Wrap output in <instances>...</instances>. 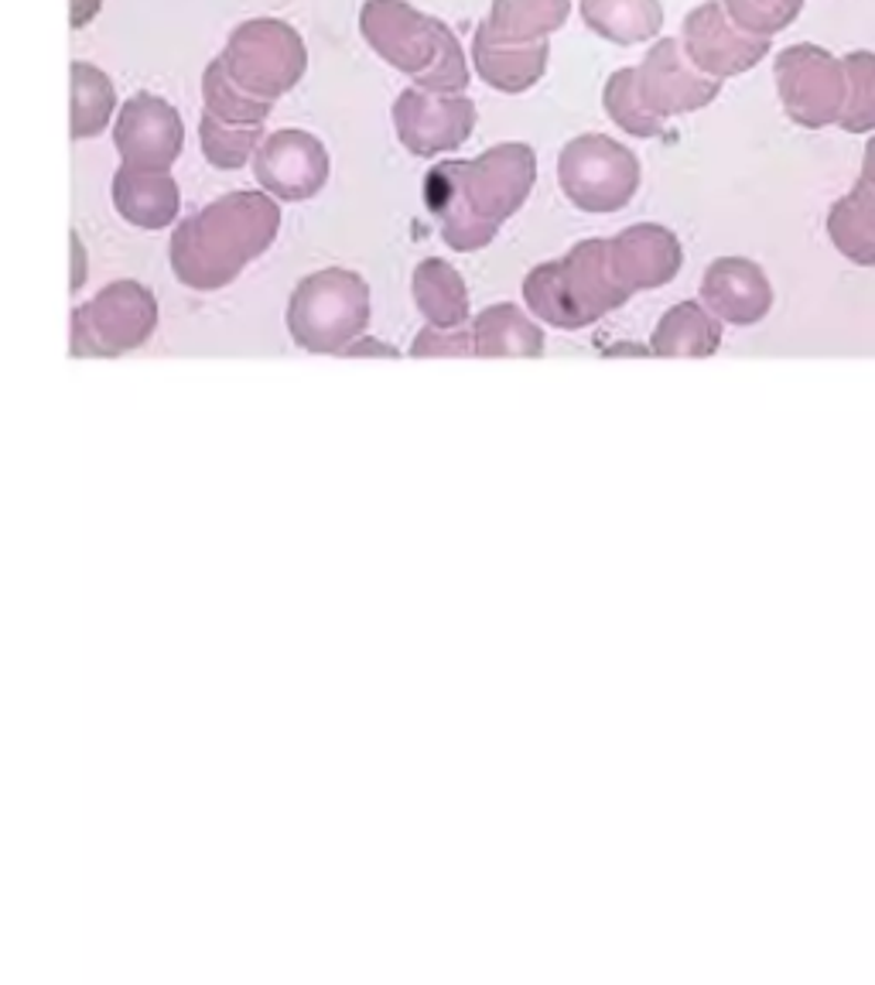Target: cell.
I'll return each mask as SVG.
<instances>
[{"mask_svg":"<svg viewBox=\"0 0 875 985\" xmlns=\"http://www.w3.org/2000/svg\"><path fill=\"white\" fill-rule=\"evenodd\" d=\"M226 76L257 100H278L291 93L309 69V48L281 18H250L229 31L219 52Z\"/></svg>","mask_w":875,"mask_h":985,"instance_id":"obj_5","label":"cell"},{"mask_svg":"<svg viewBox=\"0 0 875 985\" xmlns=\"http://www.w3.org/2000/svg\"><path fill=\"white\" fill-rule=\"evenodd\" d=\"M99 8H104V0H69V24L86 28L99 14Z\"/></svg>","mask_w":875,"mask_h":985,"instance_id":"obj_33","label":"cell"},{"mask_svg":"<svg viewBox=\"0 0 875 985\" xmlns=\"http://www.w3.org/2000/svg\"><path fill=\"white\" fill-rule=\"evenodd\" d=\"M473 353L486 359L499 356H541L544 353V328H537L533 318L523 315L514 302H499L479 312L473 322Z\"/></svg>","mask_w":875,"mask_h":985,"instance_id":"obj_22","label":"cell"},{"mask_svg":"<svg viewBox=\"0 0 875 985\" xmlns=\"http://www.w3.org/2000/svg\"><path fill=\"white\" fill-rule=\"evenodd\" d=\"M684 250L681 240L660 223H636L609 240L613 278L629 291H653L681 274Z\"/></svg>","mask_w":875,"mask_h":985,"instance_id":"obj_15","label":"cell"},{"mask_svg":"<svg viewBox=\"0 0 875 985\" xmlns=\"http://www.w3.org/2000/svg\"><path fill=\"white\" fill-rule=\"evenodd\" d=\"M346 356H369V353H380V356H397V349H390V346H384V343H374V339H353L346 349H343Z\"/></svg>","mask_w":875,"mask_h":985,"instance_id":"obj_34","label":"cell"},{"mask_svg":"<svg viewBox=\"0 0 875 985\" xmlns=\"http://www.w3.org/2000/svg\"><path fill=\"white\" fill-rule=\"evenodd\" d=\"M828 237L852 264L875 268V188L868 182L858 178L828 209Z\"/></svg>","mask_w":875,"mask_h":985,"instance_id":"obj_20","label":"cell"},{"mask_svg":"<svg viewBox=\"0 0 875 985\" xmlns=\"http://www.w3.org/2000/svg\"><path fill=\"white\" fill-rule=\"evenodd\" d=\"M114 206L117 213L141 229H164L168 223H175L182 195H179V182L172 178V172H144V169H130V164H120L114 172Z\"/></svg>","mask_w":875,"mask_h":985,"instance_id":"obj_19","label":"cell"},{"mask_svg":"<svg viewBox=\"0 0 875 985\" xmlns=\"http://www.w3.org/2000/svg\"><path fill=\"white\" fill-rule=\"evenodd\" d=\"M69 79H73V107H69L73 141L99 138L110 127V117L117 113V89H114L110 76L99 69V65L76 58L69 65Z\"/></svg>","mask_w":875,"mask_h":985,"instance_id":"obj_26","label":"cell"},{"mask_svg":"<svg viewBox=\"0 0 875 985\" xmlns=\"http://www.w3.org/2000/svg\"><path fill=\"white\" fill-rule=\"evenodd\" d=\"M681 45L698 69L712 79L743 76L773 52L769 39L749 35L725 14L722 0H709V4L688 11L681 24Z\"/></svg>","mask_w":875,"mask_h":985,"instance_id":"obj_12","label":"cell"},{"mask_svg":"<svg viewBox=\"0 0 875 985\" xmlns=\"http://www.w3.org/2000/svg\"><path fill=\"white\" fill-rule=\"evenodd\" d=\"M862 182H868L875 188V138H868L865 144V161H862Z\"/></svg>","mask_w":875,"mask_h":985,"instance_id":"obj_35","label":"cell"},{"mask_svg":"<svg viewBox=\"0 0 875 985\" xmlns=\"http://www.w3.org/2000/svg\"><path fill=\"white\" fill-rule=\"evenodd\" d=\"M369 325V284L346 268L301 278L288 302L291 339L309 353H343Z\"/></svg>","mask_w":875,"mask_h":985,"instance_id":"obj_4","label":"cell"},{"mask_svg":"<svg viewBox=\"0 0 875 985\" xmlns=\"http://www.w3.org/2000/svg\"><path fill=\"white\" fill-rule=\"evenodd\" d=\"M253 175L267 195L284 203H305L318 195L328 182V151L309 130L284 127L274 134H263L253 158Z\"/></svg>","mask_w":875,"mask_h":985,"instance_id":"obj_11","label":"cell"},{"mask_svg":"<svg viewBox=\"0 0 875 985\" xmlns=\"http://www.w3.org/2000/svg\"><path fill=\"white\" fill-rule=\"evenodd\" d=\"M551 42H499L493 39L486 24L476 28L473 35V65L486 86L496 93H527L548 69Z\"/></svg>","mask_w":875,"mask_h":985,"instance_id":"obj_18","label":"cell"},{"mask_svg":"<svg viewBox=\"0 0 875 985\" xmlns=\"http://www.w3.org/2000/svg\"><path fill=\"white\" fill-rule=\"evenodd\" d=\"M185 123L182 113L154 93H133L117 110L114 148L123 164L144 172H168L182 154Z\"/></svg>","mask_w":875,"mask_h":985,"instance_id":"obj_14","label":"cell"},{"mask_svg":"<svg viewBox=\"0 0 875 985\" xmlns=\"http://www.w3.org/2000/svg\"><path fill=\"white\" fill-rule=\"evenodd\" d=\"M359 31L397 73H408L414 86L431 93H465L468 65L455 31L408 0H366L359 8Z\"/></svg>","mask_w":875,"mask_h":985,"instance_id":"obj_2","label":"cell"},{"mask_svg":"<svg viewBox=\"0 0 875 985\" xmlns=\"http://www.w3.org/2000/svg\"><path fill=\"white\" fill-rule=\"evenodd\" d=\"M411 291H414L418 312L438 328H455L468 318V288L462 274L442 257L421 260L414 268Z\"/></svg>","mask_w":875,"mask_h":985,"instance_id":"obj_23","label":"cell"},{"mask_svg":"<svg viewBox=\"0 0 875 985\" xmlns=\"http://www.w3.org/2000/svg\"><path fill=\"white\" fill-rule=\"evenodd\" d=\"M458 178L468 206L493 226H503L533 192L537 154L523 141L493 144L473 161H458Z\"/></svg>","mask_w":875,"mask_h":985,"instance_id":"obj_9","label":"cell"},{"mask_svg":"<svg viewBox=\"0 0 875 985\" xmlns=\"http://www.w3.org/2000/svg\"><path fill=\"white\" fill-rule=\"evenodd\" d=\"M841 65H845V107L838 127L849 134H868L875 130V52H849Z\"/></svg>","mask_w":875,"mask_h":985,"instance_id":"obj_29","label":"cell"},{"mask_svg":"<svg viewBox=\"0 0 875 985\" xmlns=\"http://www.w3.org/2000/svg\"><path fill=\"white\" fill-rule=\"evenodd\" d=\"M636 89L647 110L667 120L709 107L722 89V79L704 76L688 58L681 39H660L636 65Z\"/></svg>","mask_w":875,"mask_h":985,"instance_id":"obj_13","label":"cell"},{"mask_svg":"<svg viewBox=\"0 0 875 985\" xmlns=\"http://www.w3.org/2000/svg\"><path fill=\"white\" fill-rule=\"evenodd\" d=\"M701 302L719 322L756 325L773 309V284L749 257H719L701 278Z\"/></svg>","mask_w":875,"mask_h":985,"instance_id":"obj_16","label":"cell"},{"mask_svg":"<svg viewBox=\"0 0 875 985\" xmlns=\"http://www.w3.org/2000/svg\"><path fill=\"white\" fill-rule=\"evenodd\" d=\"M527 309L554 328H585L629 302L613 278L609 240H582L561 260H544L523 278Z\"/></svg>","mask_w":875,"mask_h":985,"instance_id":"obj_3","label":"cell"},{"mask_svg":"<svg viewBox=\"0 0 875 985\" xmlns=\"http://www.w3.org/2000/svg\"><path fill=\"white\" fill-rule=\"evenodd\" d=\"M202 100H206V113H213L223 123H263L274 110L271 100H257V96L233 83L219 58H213L206 73H202Z\"/></svg>","mask_w":875,"mask_h":985,"instance_id":"obj_28","label":"cell"},{"mask_svg":"<svg viewBox=\"0 0 875 985\" xmlns=\"http://www.w3.org/2000/svg\"><path fill=\"white\" fill-rule=\"evenodd\" d=\"M263 123H223L213 113H202L198 120V144L209 164L223 172H237L253 158L257 144L263 141Z\"/></svg>","mask_w":875,"mask_h":985,"instance_id":"obj_27","label":"cell"},{"mask_svg":"<svg viewBox=\"0 0 875 985\" xmlns=\"http://www.w3.org/2000/svg\"><path fill=\"white\" fill-rule=\"evenodd\" d=\"M582 18L598 39L616 45H639L663 28L660 0H582Z\"/></svg>","mask_w":875,"mask_h":985,"instance_id":"obj_24","label":"cell"},{"mask_svg":"<svg viewBox=\"0 0 875 985\" xmlns=\"http://www.w3.org/2000/svg\"><path fill=\"white\" fill-rule=\"evenodd\" d=\"M158 302L138 281H114L73 312V356H123L151 339Z\"/></svg>","mask_w":875,"mask_h":985,"instance_id":"obj_7","label":"cell"},{"mask_svg":"<svg viewBox=\"0 0 875 985\" xmlns=\"http://www.w3.org/2000/svg\"><path fill=\"white\" fill-rule=\"evenodd\" d=\"M722 8L749 35L773 39L797 21L803 0H722Z\"/></svg>","mask_w":875,"mask_h":985,"instance_id":"obj_31","label":"cell"},{"mask_svg":"<svg viewBox=\"0 0 875 985\" xmlns=\"http://www.w3.org/2000/svg\"><path fill=\"white\" fill-rule=\"evenodd\" d=\"M411 356H473V333L465 328H424V333L414 339Z\"/></svg>","mask_w":875,"mask_h":985,"instance_id":"obj_32","label":"cell"},{"mask_svg":"<svg viewBox=\"0 0 875 985\" xmlns=\"http://www.w3.org/2000/svg\"><path fill=\"white\" fill-rule=\"evenodd\" d=\"M602 107L609 113V120L616 127H623L626 134L633 138H660L663 134V120L653 117L644 104V96L636 89V69L626 65V69L613 73L609 83L602 89Z\"/></svg>","mask_w":875,"mask_h":985,"instance_id":"obj_30","label":"cell"},{"mask_svg":"<svg viewBox=\"0 0 875 985\" xmlns=\"http://www.w3.org/2000/svg\"><path fill=\"white\" fill-rule=\"evenodd\" d=\"M73 253H76V274H73V291L86 281V260H83V247H79V237L73 234Z\"/></svg>","mask_w":875,"mask_h":985,"instance_id":"obj_36","label":"cell"},{"mask_svg":"<svg viewBox=\"0 0 875 985\" xmlns=\"http://www.w3.org/2000/svg\"><path fill=\"white\" fill-rule=\"evenodd\" d=\"M393 130L418 158L462 148L476 130V104L465 93H431L408 86L393 100Z\"/></svg>","mask_w":875,"mask_h":985,"instance_id":"obj_10","label":"cell"},{"mask_svg":"<svg viewBox=\"0 0 875 985\" xmlns=\"http://www.w3.org/2000/svg\"><path fill=\"white\" fill-rule=\"evenodd\" d=\"M424 203H428L431 216L438 219V226H442V240L458 253L483 250L499 234V226H493L489 219H483L473 206H468L465 192H462V178H458V161H442L428 172Z\"/></svg>","mask_w":875,"mask_h":985,"instance_id":"obj_17","label":"cell"},{"mask_svg":"<svg viewBox=\"0 0 875 985\" xmlns=\"http://www.w3.org/2000/svg\"><path fill=\"white\" fill-rule=\"evenodd\" d=\"M773 76L780 104L797 127L821 130L838 123L845 107V65L828 48L811 42L787 45L773 62Z\"/></svg>","mask_w":875,"mask_h":985,"instance_id":"obj_8","label":"cell"},{"mask_svg":"<svg viewBox=\"0 0 875 985\" xmlns=\"http://www.w3.org/2000/svg\"><path fill=\"white\" fill-rule=\"evenodd\" d=\"M719 346H722V322L698 302H678L670 312H663L650 336L653 356L704 359V356H715Z\"/></svg>","mask_w":875,"mask_h":985,"instance_id":"obj_21","label":"cell"},{"mask_svg":"<svg viewBox=\"0 0 875 985\" xmlns=\"http://www.w3.org/2000/svg\"><path fill=\"white\" fill-rule=\"evenodd\" d=\"M571 0H493L486 31L499 42H537L564 28Z\"/></svg>","mask_w":875,"mask_h":985,"instance_id":"obj_25","label":"cell"},{"mask_svg":"<svg viewBox=\"0 0 875 985\" xmlns=\"http://www.w3.org/2000/svg\"><path fill=\"white\" fill-rule=\"evenodd\" d=\"M281 229V206L267 192H226L182 219L172 234V271L185 288L216 291L267 253Z\"/></svg>","mask_w":875,"mask_h":985,"instance_id":"obj_1","label":"cell"},{"mask_svg":"<svg viewBox=\"0 0 875 985\" xmlns=\"http://www.w3.org/2000/svg\"><path fill=\"white\" fill-rule=\"evenodd\" d=\"M558 185L582 213H619L639 192V158L605 134H579L558 154Z\"/></svg>","mask_w":875,"mask_h":985,"instance_id":"obj_6","label":"cell"}]
</instances>
